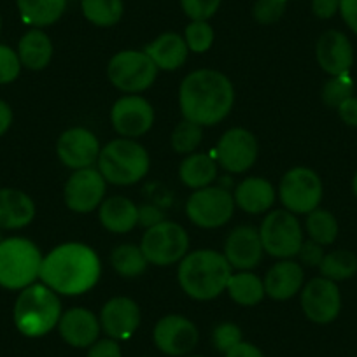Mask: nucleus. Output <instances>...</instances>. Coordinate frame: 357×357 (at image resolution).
Segmentation results:
<instances>
[{
	"label": "nucleus",
	"instance_id": "f257e3e1",
	"mask_svg": "<svg viewBox=\"0 0 357 357\" xmlns=\"http://www.w3.org/2000/svg\"><path fill=\"white\" fill-rule=\"evenodd\" d=\"M235 104V89L225 74L211 68L191 72L178 89V105L184 119L200 126L221 123Z\"/></svg>",
	"mask_w": 357,
	"mask_h": 357
},
{
	"label": "nucleus",
	"instance_id": "f03ea898",
	"mask_svg": "<svg viewBox=\"0 0 357 357\" xmlns=\"http://www.w3.org/2000/svg\"><path fill=\"white\" fill-rule=\"evenodd\" d=\"M100 259L84 243H63L43 259L40 279L54 293L77 296L89 291L100 279Z\"/></svg>",
	"mask_w": 357,
	"mask_h": 357
},
{
	"label": "nucleus",
	"instance_id": "7ed1b4c3",
	"mask_svg": "<svg viewBox=\"0 0 357 357\" xmlns=\"http://www.w3.org/2000/svg\"><path fill=\"white\" fill-rule=\"evenodd\" d=\"M231 264L225 254L211 249H200L188 254L178 264V284L184 293L198 301L218 298L228 286Z\"/></svg>",
	"mask_w": 357,
	"mask_h": 357
},
{
	"label": "nucleus",
	"instance_id": "20e7f679",
	"mask_svg": "<svg viewBox=\"0 0 357 357\" xmlns=\"http://www.w3.org/2000/svg\"><path fill=\"white\" fill-rule=\"evenodd\" d=\"M61 317V303L46 284H32L20 293L15 305V324L22 335L39 338L47 335Z\"/></svg>",
	"mask_w": 357,
	"mask_h": 357
},
{
	"label": "nucleus",
	"instance_id": "39448f33",
	"mask_svg": "<svg viewBox=\"0 0 357 357\" xmlns=\"http://www.w3.org/2000/svg\"><path fill=\"white\" fill-rule=\"evenodd\" d=\"M98 172L105 183L116 186H130L139 183L149 172V154L132 139H116L100 149Z\"/></svg>",
	"mask_w": 357,
	"mask_h": 357
},
{
	"label": "nucleus",
	"instance_id": "423d86ee",
	"mask_svg": "<svg viewBox=\"0 0 357 357\" xmlns=\"http://www.w3.org/2000/svg\"><path fill=\"white\" fill-rule=\"evenodd\" d=\"M43 254L26 238H8L0 242V286L6 289H25L40 275Z\"/></svg>",
	"mask_w": 357,
	"mask_h": 357
},
{
	"label": "nucleus",
	"instance_id": "0eeeda50",
	"mask_svg": "<svg viewBox=\"0 0 357 357\" xmlns=\"http://www.w3.org/2000/svg\"><path fill=\"white\" fill-rule=\"evenodd\" d=\"M263 249L270 256L289 259L298 256L303 243V229L296 215L289 211H273L264 218L259 228Z\"/></svg>",
	"mask_w": 357,
	"mask_h": 357
},
{
	"label": "nucleus",
	"instance_id": "6e6552de",
	"mask_svg": "<svg viewBox=\"0 0 357 357\" xmlns=\"http://www.w3.org/2000/svg\"><path fill=\"white\" fill-rule=\"evenodd\" d=\"M147 263L156 266H168L186 256L190 249V238L183 226L172 221H161L147 228L140 243Z\"/></svg>",
	"mask_w": 357,
	"mask_h": 357
},
{
	"label": "nucleus",
	"instance_id": "1a4fd4ad",
	"mask_svg": "<svg viewBox=\"0 0 357 357\" xmlns=\"http://www.w3.org/2000/svg\"><path fill=\"white\" fill-rule=\"evenodd\" d=\"M158 74V67L153 63L146 51L126 50L116 53L107 67V75L112 84L125 93H140L151 88Z\"/></svg>",
	"mask_w": 357,
	"mask_h": 357
},
{
	"label": "nucleus",
	"instance_id": "9d476101",
	"mask_svg": "<svg viewBox=\"0 0 357 357\" xmlns=\"http://www.w3.org/2000/svg\"><path fill=\"white\" fill-rule=\"evenodd\" d=\"M279 197L286 211L293 214H310L322 200L321 177L305 167L291 168L280 181Z\"/></svg>",
	"mask_w": 357,
	"mask_h": 357
},
{
	"label": "nucleus",
	"instance_id": "9b49d317",
	"mask_svg": "<svg viewBox=\"0 0 357 357\" xmlns=\"http://www.w3.org/2000/svg\"><path fill=\"white\" fill-rule=\"evenodd\" d=\"M235 212V198L222 188H202L190 197L186 214L193 225L200 228H219L231 219Z\"/></svg>",
	"mask_w": 357,
	"mask_h": 357
},
{
	"label": "nucleus",
	"instance_id": "f8f14e48",
	"mask_svg": "<svg viewBox=\"0 0 357 357\" xmlns=\"http://www.w3.org/2000/svg\"><path fill=\"white\" fill-rule=\"evenodd\" d=\"M301 308L315 324H329L342 310V296L336 282L317 277L301 287Z\"/></svg>",
	"mask_w": 357,
	"mask_h": 357
},
{
	"label": "nucleus",
	"instance_id": "ddd939ff",
	"mask_svg": "<svg viewBox=\"0 0 357 357\" xmlns=\"http://www.w3.org/2000/svg\"><path fill=\"white\" fill-rule=\"evenodd\" d=\"M105 178L95 168H81L65 184V204L70 211L88 214L102 204L105 195Z\"/></svg>",
	"mask_w": 357,
	"mask_h": 357
},
{
	"label": "nucleus",
	"instance_id": "4468645a",
	"mask_svg": "<svg viewBox=\"0 0 357 357\" xmlns=\"http://www.w3.org/2000/svg\"><path fill=\"white\" fill-rule=\"evenodd\" d=\"M153 338L158 349L167 356H186L197 347L198 329L183 315H167L154 326Z\"/></svg>",
	"mask_w": 357,
	"mask_h": 357
},
{
	"label": "nucleus",
	"instance_id": "2eb2a0df",
	"mask_svg": "<svg viewBox=\"0 0 357 357\" xmlns=\"http://www.w3.org/2000/svg\"><path fill=\"white\" fill-rule=\"evenodd\" d=\"M215 158L225 170L242 174L249 170L257 158V140L249 130L231 128L221 137Z\"/></svg>",
	"mask_w": 357,
	"mask_h": 357
},
{
	"label": "nucleus",
	"instance_id": "dca6fc26",
	"mask_svg": "<svg viewBox=\"0 0 357 357\" xmlns=\"http://www.w3.org/2000/svg\"><path fill=\"white\" fill-rule=\"evenodd\" d=\"M111 121L119 135L140 137L149 132L151 126H153V105L139 95L123 97L112 107Z\"/></svg>",
	"mask_w": 357,
	"mask_h": 357
},
{
	"label": "nucleus",
	"instance_id": "f3484780",
	"mask_svg": "<svg viewBox=\"0 0 357 357\" xmlns=\"http://www.w3.org/2000/svg\"><path fill=\"white\" fill-rule=\"evenodd\" d=\"M61 163L74 170L89 168L100 156L98 139L86 128H70L61 133L56 144Z\"/></svg>",
	"mask_w": 357,
	"mask_h": 357
},
{
	"label": "nucleus",
	"instance_id": "a211bd4d",
	"mask_svg": "<svg viewBox=\"0 0 357 357\" xmlns=\"http://www.w3.org/2000/svg\"><path fill=\"white\" fill-rule=\"evenodd\" d=\"M315 56L322 70L331 77L349 74L354 65L352 43L340 30H328L319 37Z\"/></svg>",
	"mask_w": 357,
	"mask_h": 357
},
{
	"label": "nucleus",
	"instance_id": "6ab92c4d",
	"mask_svg": "<svg viewBox=\"0 0 357 357\" xmlns=\"http://www.w3.org/2000/svg\"><path fill=\"white\" fill-rule=\"evenodd\" d=\"M263 250L259 231L252 226L235 228L225 243V257L231 268L242 272H249L261 263Z\"/></svg>",
	"mask_w": 357,
	"mask_h": 357
},
{
	"label": "nucleus",
	"instance_id": "aec40b11",
	"mask_svg": "<svg viewBox=\"0 0 357 357\" xmlns=\"http://www.w3.org/2000/svg\"><path fill=\"white\" fill-rule=\"evenodd\" d=\"M140 324L139 305L126 296L109 300L100 312V328L112 340H128Z\"/></svg>",
	"mask_w": 357,
	"mask_h": 357
},
{
	"label": "nucleus",
	"instance_id": "412c9836",
	"mask_svg": "<svg viewBox=\"0 0 357 357\" xmlns=\"http://www.w3.org/2000/svg\"><path fill=\"white\" fill-rule=\"evenodd\" d=\"M60 336L75 349L91 347L100 335V322L93 312L86 308H70L65 312L58 322Z\"/></svg>",
	"mask_w": 357,
	"mask_h": 357
},
{
	"label": "nucleus",
	"instance_id": "4be33fe9",
	"mask_svg": "<svg viewBox=\"0 0 357 357\" xmlns=\"http://www.w3.org/2000/svg\"><path fill=\"white\" fill-rule=\"evenodd\" d=\"M303 268L300 263L282 259L273 264L264 277V291L277 301H286L298 294L303 287Z\"/></svg>",
	"mask_w": 357,
	"mask_h": 357
},
{
	"label": "nucleus",
	"instance_id": "5701e85b",
	"mask_svg": "<svg viewBox=\"0 0 357 357\" xmlns=\"http://www.w3.org/2000/svg\"><path fill=\"white\" fill-rule=\"evenodd\" d=\"M36 205L26 193L4 188L0 190V229H20L30 225Z\"/></svg>",
	"mask_w": 357,
	"mask_h": 357
},
{
	"label": "nucleus",
	"instance_id": "b1692460",
	"mask_svg": "<svg viewBox=\"0 0 357 357\" xmlns=\"http://www.w3.org/2000/svg\"><path fill=\"white\" fill-rule=\"evenodd\" d=\"M190 47H188L184 37L174 32L161 33L158 39H154L149 46L146 47V54L153 60L161 70H177L178 67H183L186 61Z\"/></svg>",
	"mask_w": 357,
	"mask_h": 357
},
{
	"label": "nucleus",
	"instance_id": "393cba45",
	"mask_svg": "<svg viewBox=\"0 0 357 357\" xmlns=\"http://www.w3.org/2000/svg\"><path fill=\"white\" fill-rule=\"evenodd\" d=\"M233 198L247 214H263L275 202V190L266 178L249 177L236 186Z\"/></svg>",
	"mask_w": 357,
	"mask_h": 357
},
{
	"label": "nucleus",
	"instance_id": "a878e982",
	"mask_svg": "<svg viewBox=\"0 0 357 357\" xmlns=\"http://www.w3.org/2000/svg\"><path fill=\"white\" fill-rule=\"evenodd\" d=\"M102 226L112 233H128L139 225V207L125 197H111L100 205Z\"/></svg>",
	"mask_w": 357,
	"mask_h": 357
},
{
	"label": "nucleus",
	"instance_id": "bb28decb",
	"mask_svg": "<svg viewBox=\"0 0 357 357\" xmlns=\"http://www.w3.org/2000/svg\"><path fill=\"white\" fill-rule=\"evenodd\" d=\"M18 56L22 65L30 70H43L53 58V43L40 29L29 30L20 39Z\"/></svg>",
	"mask_w": 357,
	"mask_h": 357
},
{
	"label": "nucleus",
	"instance_id": "cd10ccee",
	"mask_svg": "<svg viewBox=\"0 0 357 357\" xmlns=\"http://www.w3.org/2000/svg\"><path fill=\"white\" fill-rule=\"evenodd\" d=\"M178 177L191 190H202L215 181L218 163L211 154H191L178 167Z\"/></svg>",
	"mask_w": 357,
	"mask_h": 357
},
{
	"label": "nucleus",
	"instance_id": "c85d7f7f",
	"mask_svg": "<svg viewBox=\"0 0 357 357\" xmlns=\"http://www.w3.org/2000/svg\"><path fill=\"white\" fill-rule=\"evenodd\" d=\"M22 20L43 29L56 23L67 9V0H16Z\"/></svg>",
	"mask_w": 357,
	"mask_h": 357
},
{
	"label": "nucleus",
	"instance_id": "c756f323",
	"mask_svg": "<svg viewBox=\"0 0 357 357\" xmlns=\"http://www.w3.org/2000/svg\"><path fill=\"white\" fill-rule=\"evenodd\" d=\"M229 298L243 307H254L264 298V282L250 272H240L229 277L226 286Z\"/></svg>",
	"mask_w": 357,
	"mask_h": 357
},
{
	"label": "nucleus",
	"instance_id": "7c9ffc66",
	"mask_svg": "<svg viewBox=\"0 0 357 357\" xmlns=\"http://www.w3.org/2000/svg\"><path fill=\"white\" fill-rule=\"evenodd\" d=\"M319 270L324 279L333 280V282L349 280L357 272V256L352 250L336 249L326 254L322 263L319 264Z\"/></svg>",
	"mask_w": 357,
	"mask_h": 357
},
{
	"label": "nucleus",
	"instance_id": "2f4dec72",
	"mask_svg": "<svg viewBox=\"0 0 357 357\" xmlns=\"http://www.w3.org/2000/svg\"><path fill=\"white\" fill-rule=\"evenodd\" d=\"M84 18L97 26H114L121 22L125 4L123 0H81Z\"/></svg>",
	"mask_w": 357,
	"mask_h": 357
},
{
	"label": "nucleus",
	"instance_id": "473e14b6",
	"mask_svg": "<svg viewBox=\"0 0 357 357\" xmlns=\"http://www.w3.org/2000/svg\"><path fill=\"white\" fill-rule=\"evenodd\" d=\"M111 264L121 277H139L146 272L147 259L140 247L125 243L112 250Z\"/></svg>",
	"mask_w": 357,
	"mask_h": 357
},
{
	"label": "nucleus",
	"instance_id": "72a5a7b5",
	"mask_svg": "<svg viewBox=\"0 0 357 357\" xmlns=\"http://www.w3.org/2000/svg\"><path fill=\"white\" fill-rule=\"evenodd\" d=\"M305 228L310 235V240H314L319 245H331L338 236V221L329 211L315 208L308 214L305 221Z\"/></svg>",
	"mask_w": 357,
	"mask_h": 357
},
{
	"label": "nucleus",
	"instance_id": "f704fd0d",
	"mask_svg": "<svg viewBox=\"0 0 357 357\" xmlns=\"http://www.w3.org/2000/svg\"><path fill=\"white\" fill-rule=\"evenodd\" d=\"M202 126L197 123H191L188 119L178 123L172 133V147L178 154H190L200 146L202 142Z\"/></svg>",
	"mask_w": 357,
	"mask_h": 357
},
{
	"label": "nucleus",
	"instance_id": "c9c22d12",
	"mask_svg": "<svg viewBox=\"0 0 357 357\" xmlns=\"http://www.w3.org/2000/svg\"><path fill=\"white\" fill-rule=\"evenodd\" d=\"M354 95V81L349 74L335 75L322 86V102L328 107L338 109L340 104Z\"/></svg>",
	"mask_w": 357,
	"mask_h": 357
},
{
	"label": "nucleus",
	"instance_id": "e433bc0d",
	"mask_svg": "<svg viewBox=\"0 0 357 357\" xmlns=\"http://www.w3.org/2000/svg\"><path fill=\"white\" fill-rule=\"evenodd\" d=\"M184 40L193 53H205L214 43V30L207 22H191L184 32Z\"/></svg>",
	"mask_w": 357,
	"mask_h": 357
},
{
	"label": "nucleus",
	"instance_id": "4c0bfd02",
	"mask_svg": "<svg viewBox=\"0 0 357 357\" xmlns=\"http://www.w3.org/2000/svg\"><path fill=\"white\" fill-rule=\"evenodd\" d=\"M289 0H256L252 16L259 25H272L279 22L287 9Z\"/></svg>",
	"mask_w": 357,
	"mask_h": 357
},
{
	"label": "nucleus",
	"instance_id": "58836bf2",
	"mask_svg": "<svg viewBox=\"0 0 357 357\" xmlns=\"http://www.w3.org/2000/svg\"><path fill=\"white\" fill-rule=\"evenodd\" d=\"M222 0H181V8L191 22H207L218 13Z\"/></svg>",
	"mask_w": 357,
	"mask_h": 357
},
{
	"label": "nucleus",
	"instance_id": "ea45409f",
	"mask_svg": "<svg viewBox=\"0 0 357 357\" xmlns=\"http://www.w3.org/2000/svg\"><path fill=\"white\" fill-rule=\"evenodd\" d=\"M212 342L219 352H228L233 347L238 345L242 342V331L236 324L233 322H222L212 333Z\"/></svg>",
	"mask_w": 357,
	"mask_h": 357
},
{
	"label": "nucleus",
	"instance_id": "a19ab883",
	"mask_svg": "<svg viewBox=\"0 0 357 357\" xmlns=\"http://www.w3.org/2000/svg\"><path fill=\"white\" fill-rule=\"evenodd\" d=\"M22 70V61L16 51L0 44V84H9L15 81Z\"/></svg>",
	"mask_w": 357,
	"mask_h": 357
},
{
	"label": "nucleus",
	"instance_id": "79ce46f5",
	"mask_svg": "<svg viewBox=\"0 0 357 357\" xmlns=\"http://www.w3.org/2000/svg\"><path fill=\"white\" fill-rule=\"evenodd\" d=\"M298 256H300V261L305 266H319L322 263V259H324L326 254L322 245L315 243L314 240H307V242L303 240Z\"/></svg>",
	"mask_w": 357,
	"mask_h": 357
},
{
	"label": "nucleus",
	"instance_id": "37998d69",
	"mask_svg": "<svg viewBox=\"0 0 357 357\" xmlns=\"http://www.w3.org/2000/svg\"><path fill=\"white\" fill-rule=\"evenodd\" d=\"M88 357H121V347L112 338L100 340L89 347Z\"/></svg>",
	"mask_w": 357,
	"mask_h": 357
},
{
	"label": "nucleus",
	"instance_id": "c03bdc74",
	"mask_svg": "<svg viewBox=\"0 0 357 357\" xmlns=\"http://www.w3.org/2000/svg\"><path fill=\"white\" fill-rule=\"evenodd\" d=\"M312 13L319 20H329L340 13V0H312Z\"/></svg>",
	"mask_w": 357,
	"mask_h": 357
},
{
	"label": "nucleus",
	"instance_id": "a18cd8bd",
	"mask_svg": "<svg viewBox=\"0 0 357 357\" xmlns=\"http://www.w3.org/2000/svg\"><path fill=\"white\" fill-rule=\"evenodd\" d=\"M161 221H165V215L158 207H154V205H142V207H139V225L151 228L154 225H160Z\"/></svg>",
	"mask_w": 357,
	"mask_h": 357
},
{
	"label": "nucleus",
	"instance_id": "49530a36",
	"mask_svg": "<svg viewBox=\"0 0 357 357\" xmlns=\"http://www.w3.org/2000/svg\"><path fill=\"white\" fill-rule=\"evenodd\" d=\"M340 15L347 26L357 36V0H340Z\"/></svg>",
	"mask_w": 357,
	"mask_h": 357
},
{
	"label": "nucleus",
	"instance_id": "de8ad7c7",
	"mask_svg": "<svg viewBox=\"0 0 357 357\" xmlns=\"http://www.w3.org/2000/svg\"><path fill=\"white\" fill-rule=\"evenodd\" d=\"M338 114L342 121L349 126H357V97H349L343 104H340Z\"/></svg>",
	"mask_w": 357,
	"mask_h": 357
},
{
	"label": "nucleus",
	"instance_id": "09e8293b",
	"mask_svg": "<svg viewBox=\"0 0 357 357\" xmlns=\"http://www.w3.org/2000/svg\"><path fill=\"white\" fill-rule=\"evenodd\" d=\"M226 357H264V356L256 345H252V343L240 342L238 345H235L231 350L226 352Z\"/></svg>",
	"mask_w": 357,
	"mask_h": 357
},
{
	"label": "nucleus",
	"instance_id": "8fccbe9b",
	"mask_svg": "<svg viewBox=\"0 0 357 357\" xmlns=\"http://www.w3.org/2000/svg\"><path fill=\"white\" fill-rule=\"evenodd\" d=\"M13 123V111L4 100H0V137L4 135Z\"/></svg>",
	"mask_w": 357,
	"mask_h": 357
},
{
	"label": "nucleus",
	"instance_id": "3c124183",
	"mask_svg": "<svg viewBox=\"0 0 357 357\" xmlns=\"http://www.w3.org/2000/svg\"><path fill=\"white\" fill-rule=\"evenodd\" d=\"M352 191H354V195L357 197V172H356V175H354V178H352Z\"/></svg>",
	"mask_w": 357,
	"mask_h": 357
},
{
	"label": "nucleus",
	"instance_id": "603ef678",
	"mask_svg": "<svg viewBox=\"0 0 357 357\" xmlns=\"http://www.w3.org/2000/svg\"><path fill=\"white\" fill-rule=\"evenodd\" d=\"M0 29H2V20H0Z\"/></svg>",
	"mask_w": 357,
	"mask_h": 357
},
{
	"label": "nucleus",
	"instance_id": "864d4df0",
	"mask_svg": "<svg viewBox=\"0 0 357 357\" xmlns=\"http://www.w3.org/2000/svg\"><path fill=\"white\" fill-rule=\"evenodd\" d=\"M190 357H202V356H190Z\"/></svg>",
	"mask_w": 357,
	"mask_h": 357
}]
</instances>
